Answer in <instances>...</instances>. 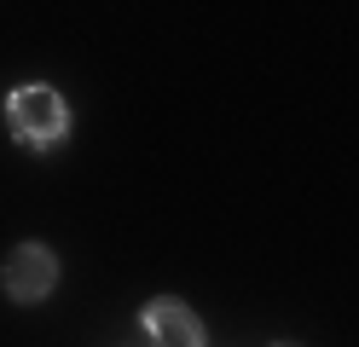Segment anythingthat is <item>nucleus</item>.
Wrapping results in <instances>:
<instances>
[{"instance_id": "2", "label": "nucleus", "mask_w": 359, "mask_h": 347, "mask_svg": "<svg viewBox=\"0 0 359 347\" xmlns=\"http://www.w3.org/2000/svg\"><path fill=\"white\" fill-rule=\"evenodd\" d=\"M0 290H6L18 307H35V301H47L58 290V254L47 243H18L6 254V266H0Z\"/></svg>"}, {"instance_id": "1", "label": "nucleus", "mask_w": 359, "mask_h": 347, "mask_svg": "<svg viewBox=\"0 0 359 347\" xmlns=\"http://www.w3.org/2000/svg\"><path fill=\"white\" fill-rule=\"evenodd\" d=\"M6 128L18 145H29V151H53L64 133H70V104H64V93L47 87V81H29V87H18L12 99H6Z\"/></svg>"}, {"instance_id": "3", "label": "nucleus", "mask_w": 359, "mask_h": 347, "mask_svg": "<svg viewBox=\"0 0 359 347\" xmlns=\"http://www.w3.org/2000/svg\"><path fill=\"white\" fill-rule=\"evenodd\" d=\"M140 330L151 336V347H203V318H197L186 301H174V295H156L145 318H140Z\"/></svg>"}, {"instance_id": "4", "label": "nucleus", "mask_w": 359, "mask_h": 347, "mask_svg": "<svg viewBox=\"0 0 359 347\" xmlns=\"http://www.w3.org/2000/svg\"><path fill=\"white\" fill-rule=\"evenodd\" d=\"M278 347H290V341H278Z\"/></svg>"}]
</instances>
